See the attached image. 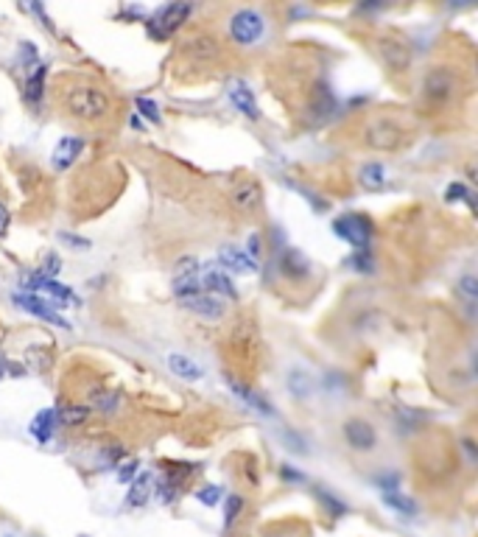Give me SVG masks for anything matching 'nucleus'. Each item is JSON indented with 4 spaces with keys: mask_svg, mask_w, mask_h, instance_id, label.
<instances>
[{
    "mask_svg": "<svg viewBox=\"0 0 478 537\" xmlns=\"http://www.w3.org/2000/svg\"><path fill=\"white\" fill-rule=\"evenodd\" d=\"M347 266H355V271H372V258L367 252H358V255L347 258Z\"/></svg>",
    "mask_w": 478,
    "mask_h": 537,
    "instance_id": "nucleus-33",
    "label": "nucleus"
},
{
    "mask_svg": "<svg viewBox=\"0 0 478 537\" xmlns=\"http://www.w3.org/2000/svg\"><path fill=\"white\" fill-rule=\"evenodd\" d=\"M241 506H244V501L238 499V496H232V499L227 501V526L238 518V512H241Z\"/></svg>",
    "mask_w": 478,
    "mask_h": 537,
    "instance_id": "nucleus-35",
    "label": "nucleus"
},
{
    "mask_svg": "<svg viewBox=\"0 0 478 537\" xmlns=\"http://www.w3.org/2000/svg\"><path fill=\"white\" fill-rule=\"evenodd\" d=\"M137 110H140V115L148 118L151 123H160V120H162V115H160V107H157L151 98H143V95H140V98H137Z\"/></svg>",
    "mask_w": 478,
    "mask_h": 537,
    "instance_id": "nucleus-28",
    "label": "nucleus"
},
{
    "mask_svg": "<svg viewBox=\"0 0 478 537\" xmlns=\"http://www.w3.org/2000/svg\"><path fill=\"white\" fill-rule=\"evenodd\" d=\"M187 14H190V3H168V6H162V9L154 14V20L148 23L151 37H157V39L171 37L174 31L182 28V23H187Z\"/></svg>",
    "mask_w": 478,
    "mask_h": 537,
    "instance_id": "nucleus-4",
    "label": "nucleus"
},
{
    "mask_svg": "<svg viewBox=\"0 0 478 537\" xmlns=\"http://www.w3.org/2000/svg\"><path fill=\"white\" fill-rule=\"evenodd\" d=\"M168 364H171V370H174L180 378H185V381H196V378H202V367H199L193 358H187V355L174 353V355L168 358Z\"/></svg>",
    "mask_w": 478,
    "mask_h": 537,
    "instance_id": "nucleus-21",
    "label": "nucleus"
},
{
    "mask_svg": "<svg viewBox=\"0 0 478 537\" xmlns=\"http://www.w3.org/2000/svg\"><path fill=\"white\" fill-rule=\"evenodd\" d=\"M148 490H151V479H148V476L137 479V481H135V487H132L129 504H132V506H140V504H146V501H148Z\"/></svg>",
    "mask_w": 478,
    "mask_h": 537,
    "instance_id": "nucleus-26",
    "label": "nucleus"
},
{
    "mask_svg": "<svg viewBox=\"0 0 478 537\" xmlns=\"http://www.w3.org/2000/svg\"><path fill=\"white\" fill-rule=\"evenodd\" d=\"M45 76H48V68L45 65H34V71L28 73V81H26V95L31 104H39L42 95H45Z\"/></svg>",
    "mask_w": 478,
    "mask_h": 537,
    "instance_id": "nucleus-20",
    "label": "nucleus"
},
{
    "mask_svg": "<svg viewBox=\"0 0 478 537\" xmlns=\"http://www.w3.org/2000/svg\"><path fill=\"white\" fill-rule=\"evenodd\" d=\"M81 146H84L81 137H62L59 146L53 149V165H56L59 171L71 168L76 162V157H78V152H81Z\"/></svg>",
    "mask_w": 478,
    "mask_h": 537,
    "instance_id": "nucleus-16",
    "label": "nucleus"
},
{
    "mask_svg": "<svg viewBox=\"0 0 478 537\" xmlns=\"http://www.w3.org/2000/svg\"><path fill=\"white\" fill-rule=\"evenodd\" d=\"M263 28H266V20L263 14L255 9H241L229 17V37L235 39L238 45H252L263 37Z\"/></svg>",
    "mask_w": 478,
    "mask_h": 537,
    "instance_id": "nucleus-3",
    "label": "nucleus"
},
{
    "mask_svg": "<svg viewBox=\"0 0 478 537\" xmlns=\"http://www.w3.org/2000/svg\"><path fill=\"white\" fill-rule=\"evenodd\" d=\"M199 274V264L196 258H182L177 264V271H174V280H185V277H196Z\"/></svg>",
    "mask_w": 478,
    "mask_h": 537,
    "instance_id": "nucleus-29",
    "label": "nucleus"
},
{
    "mask_svg": "<svg viewBox=\"0 0 478 537\" xmlns=\"http://www.w3.org/2000/svg\"><path fill=\"white\" fill-rule=\"evenodd\" d=\"M219 264L224 268L238 271V274H252V271L258 268V261H252L249 255H244V252H241V249H235V246H221V249H219Z\"/></svg>",
    "mask_w": 478,
    "mask_h": 537,
    "instance_id": "nucleus-14",
    "label": "nucleus"
},
{
    "mask_svg": "<svg viewBox=\"0 0 478 537\" xmlns=\"http://www.w3.org/2000/svg\"><path fill=\"white\" fill-rule=\"evenodd\" d=\"M87 417H90V409H87V406H81V403H76V406H65V409L59 412V422H62V425H81Z\"/></svg>",
    "mask_w": 478,
    "mask_h": 537,
    "instance_id": "nucleus-23",
    "label": "nucleus"
},
{
    "mask_svg": "<svg viewBox=\"0 0 478 537\" xmlns=\"http://www.w3.org/2000/svg\"><path fill=\"white\" fill-rule=\"evenodd\" d=\"M196 499L202 501V504H207V506H216L221 501V487H216V484H213V487H202V490L196 493Z\"/></svg>",
    "mask_w": 478,
    "mask_h": 537,
    "instance_id": "nucleus-31",
    "label": "nucleus"
},
{
    "mask_svg": "<svg viewBox=\"0 0 478 537\" xmlns=\"http://www.w3.org/2000/svg\"><path fill=\"white\" fill-rule=\"evenodd\" d=\"M62 104L76 120H84V123H95L107 118L112 107L107 90L93 81H76L68 90H62Z\"/></svg>",
    "mask_w": 478,
    "mask_h": 537,
    "instance_id": "nucleus-1",
    "label": "nucleus"
},
{
    "mask_svg": "<svg viewBox=\"0 0 478 537\" xmlns=\"http://www.w3.org/2000/svg\"><path fill=\"white\" fill-rule=\"evenodd\" d=\"M9 224H11V216H9V210H6V204L0 202V238L9 232Z\"/></svg>",
    "mask_w": 478,
    "mask_h": 537,
    "instance_id": "nucleus-37",
    "label": "nucleus"
},
{
    "mask_svg": "<svg viewBox=\"0 0 478 537\" xmlns=\"http://www.w3.org/2000/svg\"><path fill=\"white\" fill-rule=\"evenodd\" d=\"M260 196H263V193H260V185L255 179H238V182L232 185V191H229V202H232L235 210L252 213L260 204Z\"/></svg>",
    "mask_w": 478,
    "mask_h": 537,
    "instance_id": "nucleus-7",
    "label": "nucleus"
},
{
    "mask_svg": "<svg viewBox=\"0 0 478 537\" xmlns=\"http://www.w3.org/2000/svg\"><path fill=\"white\" fill-rule=\"evenodd\" d=\"M14 303H17L20 308H26L28 313H34V316H39V319H45V322H53V325H59V328H68V322H65L53 308L48 306L45 300H39V297H34V294H23V291H20V294L14 297Z\"/></svg>",
    "mask_w": 478,
    "mask_h": 537,
    "instance_id": "nucleus-12",
    "label": "nucleus"
},
{
    "mask_svg": "<svg viewBox=\"0 0 478 537\" xmlns=\"http://www.w3.org/2000/svg\"><path fill=\"white\" fill-rule=\"evenodd\" d=\"M37 59V51H34V45H28V42H23V62L31 68V62Z\"/></svg>",
    "mask_w": 478,
    "mask_h": 537,
    "instance_id": "nucleus-38",
    "label": "nucleus"
},
{
    "mask_svg": "<svg viewBox=\"0 0 478 537\" xmlns=\"http://www.w3.org/2000/svg\"><path fill=\"white\" fill-rule=\"evenodd\" d=\"M249 252L258 258L260 255V235H249Z\"/></svg>",
    "mask_w": 478,
    "mask_h": 537,
    "instance_id": "nucleus-40",
    "label": "nucleus"
},
{
    "mask_svg": "<svg viewBox=\"0 0 478 537\" xmlns=\"http://www.w3.org/2000/svg\"><path fill=\"white\" fill-rule=\"evenodd\" d=\"M344 437H347V442H350L355 451H372V448H375V442H378L375 428H372L369 422H364V420L344 422Z\"/></svg>",
    "mask_w": 478,
    "mask_h": 537,
    "instance_id": "nucleus-11",
    "label": "nucleus"
},
{
    "mask_svg": "<svg viewBox=\"0 0 478 537\" xmlns=\"http://www.w3.org/2000/svg\"><path fill=\"white\" fill-rule=\"evenodd\" d=\"M229 389H232V392H235L238 397H244V400H246L249 406H255V409H260L263 415H271V406H269V403H266V400H263L260 395H255V392H249V389H244V386L232 384V381H229Z\"/></svg>",
    "mask_w": 478,
    "mask_h": 537,
    "instance_id": "nucleus-24",
    "label": "nucleus"
},
{
    "mask_svg": "<svg viewBox=\"0 0 478 537\" xmlns=\"http://www.w3.org/2000/svg\"><path fill=\"white\" fill-rule=\"evenodd\" d=\"M26 286H31V288H37V291H42V294L53 297L56 303H65V306H78V297L71 294V288H68V286H62V283H56V280H48V277H39V274H34V277H26Z\"/></svg>",
    "mask_w": 478,
    "mask_h": 537,
    "instance_id": "nucleus-10",
    "label": "nucleus"
},
{
    "mask_svg": "<svg viewBox=\"0 0 478 537\" xmlns=\"http://www.w3.org/2000/svg\"><path fill=\"white\" fill-rule=\"evenodd\" d=\"M0 372H3V367H0Z\"/></svg>",
    "mask_w": 478,
    "mask_h": 537,
    "instance_id": "nucleus-41",
    "label": "nucleus"
},
{
    "mask_svg": "<svg viewBox=\"0 0 478 537\" xmlns=\"http://www.w3.org/2000/svg\"><path fill=\"white\" fill-rule=\"evenodd\" d=\"M333 230H336L338 238H344L347 244H353L358 252H367L369 232L372 230H369V221L364 216H341V219H336Z\"/></svg>",
    "mask_w": 478,
    "mask_h": 537,
    "instance_id": "nucleus-5",
    "label": "nucleus"
},
{
    "mask_svg": "<svg viewBox=\"0 0 478 537\" xmlns=\"http://www.w3.org/2000/svg\"><path fill=\"white\" fill-rule=\"evenodd\" d=\"M187 311H193L196 316H202V319H213V322H219V319H224V313H227V306L221 303L219 297H213V294H207V291H196V294H187V297H182L180 300Z\"/></svg>",
    "mask_w": 478,
    "mask_h": 537,
    "instance_id": "nucleus-6",
    "label": "nucleus"
},
{
    "mask_svg": "<svg viewBox=\"0 0 478 537\" xmlns=\"http://www.w3.org/2000/svg\"><path fill=\"white\" fill-rule=\"evenodd\" d=\"M56 422H59V409H42L37 417L31 420V434L37 437L39 442H48L51 437H53V428H56Z\"/></svg>",
    "mask_w": 478,
    "mask_h": 537,
    "instance_id": "nucleus-17",
    "label": "nucleus"
},
{
    "mask_svg": "<svg viewBox=\"0 0 478 537\" xmlns=\"http://www.w3.org/2000/svg\"><path fill=\"white\" fill-rule=\"evenodd\" d=\"M445 199H447V202H459V199H467V202L473 204V193L467 191V188H464L462 182H453V185H450V188L445 191Z\"/></svg>",
    "mask_w": 478,
    "mask_h": 537,
    "instance_id": "nucleus-30",
    "label": "nucleus"
},
{
    "mask_svg": "<svg viewBox=\"0 0 478 537\" xmlns=\"http://www.w3.org/2000/svg\"><path fill=\"white\" fill-rule=\"evenodd\" d=\"M456 90V78L447 68H434L425 78V95L434 101H447Z\"/></svg>",
    "mask_w": 478,
    "mask_h": 537,
    "instance_id": "nucleus-9",
    "label": "nucleus"
},
{
    "mask_svg": "<svg viewBox=\"0 0 478 537\" xmlns=\"http://www.w3.org/2000/svg\"><path fill=\"white\" fill-rule=\"evenodd\" d=\"M229 101L238 113H244L246 118H258V104H255V93L244 84V81H232L229 84Z\"/></svg>",
    "mask_w": 478,
    "mask_h": 537,
    "instance_id": "nucleus-13",
    "label": "nucleus"
},
{
    "mask_svg": "<svg viewBox=\"0 0 478 537\" xmlns=\"http://www.w3.org/2000/svg\"><path fill=\"white\" fill-rule=\"evenodd\" d=\"M383 504H389V506L400 509L403 515H411V512H414V501L403 499L398 490H386V493H383Z\"/></svg>",
    "mask_w": 478,
    "mask_h": 537,
    "instance_id": "nucleus-25",
    "label": "nucleus"
},
{
    "mask_svg": "<svg viewBox=\"0 0 478 537\" xmlns=\"http://www.w3.org/2000/svg\"><path fill=\"white\" fill-rule=\"evenodd\" d=\"M308 261L296 252V249H286L283 252V258H280V271L286 274V277H291V280H299V277H308Z\"/></svg>",
    "mask_w": 478,
    "mask_h": 537,
    "instance_id": "nucleus-18",
    "label": "nucleus"
},
{
    "mask_svg": "<svg viewBox=\"0 0 478 537\" xmlns=\"http://www.w3.org/2000/svg\"><path fill=\"white\" fill-rule=\"evenodd\" d=\"M378 53H380V59H383L392 71H405V68L411 65V51H408V45L395 37L380 39V42H378Z\"/></svg>",
    "mask_w": 478,
    "mask_h": 537,
    "instance_id": "nucleus-8",
    "label": "nucleus"
},
{
    "mask_svg": "<svg viewBox=\"0 0 478 537\" xmlns=\"http://www.w3.org/2000/svg\"><path fill=\"white\" fill-rule=\"evenodd\" d=\"M59 255H48V261H45V266H42V271H39V277H48V280H53V274L59 271Z\"/></svg>",
    "mask_w": 478,
    "mask_h": 537,
    "instance_id": "nucleus-34",
    "label": "nucleus"
},
{
    "mask_svg": "<svg viewBox=\"0 0 478 537\" xmlns=\"http://www.w3.org/2000/svg\"><path fill=\"white\" fill-rule=\"evenodd\" d=\"M118 403H120V395H118V392H98V395H95V409H101V412H115Z\"/></svg>",
    "mask_w": 478,
    "mask_h": 537,
    "instance_id": "nucleus-27",
    "label": "nucleus"
},
{
    "mask_svg": "<svg viewBox=\"0 0 478 537\" xmlns=\"http://www.w3.org/2000/svg\"><path fill=\"white\" fill-rule=\"evenodd\" d=\"M459 291L467 297V300H476L478 297V283L473 274H467V277H462V283H459Z\"/></svg>",
    "mask_w": 478,
    "mask_h": 537,
    "instance_id": "nucleus-32",
    "label": "nucleus"
},
{
    "mask_svg": "<svg viewBox=\"0 0 478 537\" xmlns=\"http://www.w3.org/2000/svg\"><path fill=\"white\" fill-rule=\"evenodd\" d=\"M185 53H187V56H199L202 62H207L210 56L219 53V42L213 37H193L185 42Z\"/></svg>",
    "mask_w": 478,
    "mask_h": 537,
    "instance_id": "nucleus-19",
    "label": "nucleus"
},
{
    "mask_svg": "<svg viewBox=\"0 0 478 537\" xmlns=\"http://www.w3.org/2000/svg\"><path fill=\"white\" fill-rule=\"evenodd\" d=\"M364 143L375 152H395L403 143V129L392 118H375L364 129Z\"/></svg>",
    "mask_w": 478,
    "mask_h": 537,
    "instance_id": "nucleus-2",
    "label": "nucleus"
},
{
    "mask_svg": "<svg viewBox=\"0 0 478 537\" xmlns=\"http://www.w3.org/2000/svg\"><path fill=\"white\" fill-rule=\"evenodd\" d=\"M202 286H204V291L207 294H221V297H235V286H232V280L224 274V271H219V268H207L204 274H202Z\"/></svg>",
    "mask_w": 478,
    "mask_h": 537,
    "instance_id": "nucleus-15",
    "label": "nucleus"
},
{
    "mask_svg": "<svg viewBox=\"0 0 478 537\" xmlns=\"http://www.w3.org/2000/svg\"><path fill=\"white\" fill-rule=\"evenodd\" d=\"M135 476H137V462H135V459L126 462V464L118 470V479H120V481H132Z\"/></svg>",
    "mask_w": 478,
    "mask_h": 537,
    "instance_id": "nucleus-36",
    "label": "nucleus"
},
{
    "mask_svg": "<svg viewBox=\"0 0 478 537\" xmlns=\"http://www.w3.org/2000/svg\"><path fill=\"white\" fill-rule=\"evenodd\" d=\"M383 182H386V171H383L380 162H369V165L361 168V185L364 188L378 191V188H383Z\"/></svg>",
    "mask_w": 478,
    "mask_h": 537,
    "instance_id": "nucleus-22",
    "label": "nucleus"
},
{
    "mask_svg": "<svg viewBox=\"0 0 478 537\" xmlns=\"http://www.w3.org/2000/svg\"><path fill=\"white\" fill-rule=\"evenodd\" d=\"M319 499H322V501H325V504H328V506H331V509H333V515H341V512H344V506H341L338 501H333L331 496H328V493H319Z\"/></svg>",
    "mask_w": 478,
    "mask_h": 537,
    "instance_id": "nucleus-39",
    "label": "nucleus"
}]
</instances>
